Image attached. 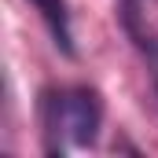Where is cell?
<instances>
[{
    "instance_id": "6da1fadb",
    "label": "cell",
    "mask_w": 158,
    "mask_h": 158,
    "mask_svg": "<svg viewBox=\"0 0 158 158\" xmlns=\"http://www.w3.org/2000/svg\"><path fill=\"white\" fill-rule=\"evenodd\" d=\"M44 129L74 147H85L96 140L99 132V118H103V107H99V96L88 92V88H63V92H52L44 96Z\"/></svg>"
},
{
    "instance_id": "7a4b0ae2",
    "label": "cell",
    "mask_w": 158,
    "mask_h": 158,
    "mask_svg": "<svg viewBox=\"0 0 158 158\" xmlns=\"http://www.w3.org/2000/svg\"><path fill=\"white\" fill-rule=\"evenodd\" d=\"M40 11V19L52 26V33H55V44H63V52H74V44H70V15H66V4L63 0H33Z\"/></svg>"
}]
</instances>
